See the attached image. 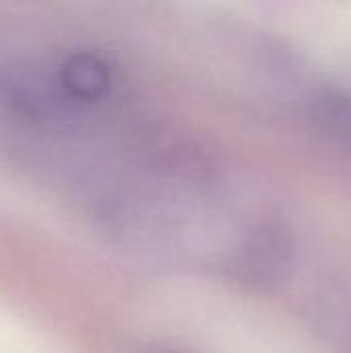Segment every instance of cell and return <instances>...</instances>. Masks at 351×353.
Wrapping results in <instances>:
<instances>
[{"label": "cell", "instance_id": "cell-1", "mask_svg": "<svg viewBox=\"0 0 351 353\" xmlns=\"http://www.w3.org/2000/svg\"><path fill=\"white\" fill-rule=\"evenodd\" d=\"M60 83L72 97L97 99L110 87V70L93 54H74L64 62Z\"/></svg>", "mask_w": 351, "mask_h": 353}, {"label": "cell", "instance_id": "cell-2", "mask_svg": "<svg viewBox=\"0 0 351 353\" xmlns=\"http://www.w3.org/2000/svg\"><path fill=\"white\" fill-rule=\"evenodd\" d=\"M168 353H172V352H168Z\"/></svg>", "mask_w": 351, "mask_h": 353}]
</instances>
